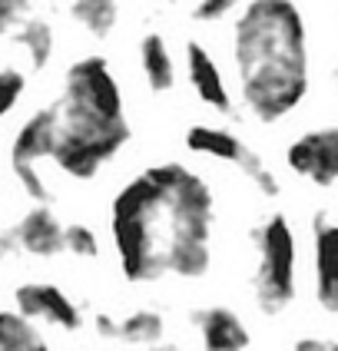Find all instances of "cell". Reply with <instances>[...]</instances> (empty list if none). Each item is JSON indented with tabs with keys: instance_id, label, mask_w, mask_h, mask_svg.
<instances>
[{
	"instance_id": "15",
	"label": "cell",
	"mask_w": 338,
	"mask_h": 351,
	"mask_svg": "<svg viewBox=\"0 0 338 351\" xmlns=\"http://www.w3.org/2000/svg\"><path fill=\"white\" fill-rule=\"evenodd\" d=\"M0 351H53L40 325L14 308H0Z\"/></svg>"
},
{
	"instance_id": "24",
	"label": "cell",
	"mask_w": 338,
	"mask_h": 351,
	"mask_svg": "<svg viewBox=\"0 0 338 351\" xmlns=\"http://www.w3.org/2000/svg\"><path fill=\"white\" fill-rule=\"evenodd\" d=\"M17 255H20V245H17V239H14V232L10 229H0V265L10 262V258H17Z\"/></svg>"
},
{
	"instance_id": "28",
	"label": "cell",
	"mask_w": 338,
	"mask_h": 351,
	"mask_svg": "<svg viewBox=\"0 0 338 351\" xmlns=\"http://www.w3.org/2000/svg\"><path fill=\"white\" fill-rule=\"evenodd\" d=\"M166 3H176V0H166Z\"/></svg>"
},
{
	"instance_id": "9",
	"label": "cell",
	"mask_w": 338,
	"mask_h": 351,
	"mask_svg": "<svg viewBox=\"0 0 338 351\" xmlns=\"http://www.w3.org/2000/svg\"><path fill=\"white\" fill-rule=\"evenodd\" d=\"M312 292L318 308L338 318V219L328 213L312 219Z\"/></svg>"
},
{
	"instance_id": "20",
	"label": "cell",
	"mask_w": 338,
	"mask_h": 351,
	"mask_svg": "<svg viewBox=\"0 0 338 351\" xmlns=\"http://www.w3.org/2000/svg\"><path fill=\"white\" fill-rule=\"evenodd\" d=\"M30 7H34V0H0V37L17 30L20 23L27 20Z\"/></svg>"
},
{
	"instance_id": "10",
	"label": "cell",
	"mask_w": 338,
	"mask_h": 351,
	"mask_svg": "<svg viewBox=\"0 0 338 351\" xmlns=\"http://www.w3.org/2000/svg\"><path fill=\"white\" fill-rule=\"evenodd\" d=\"M193 328L199 338V351H249L252 332L245 318L229 305H202L193 312Z\"/></svg>"
},
{
	"instance_id": "7",
	"label": "cell",
	"mask_w": 338,
	"mask_h": 351,
	"mask_svg": "<svg viewBox=\"0 0 338 351\" xmlns=\"http://www.w3.org/2000/svg\"><path fill=\"white\" fill-rule=\"evenodd\" d=\"M14 312L34 325H47L67 335L83 328V308L57 282H20L14 289Z\"/></svg>"
},
{
	"instance_id": "12",
	"label": "cell",
	"mask_w": 338,
	"mask_h": 351,
	"mask_svg": "<svg viewBox=\"0 0 338 351\" xmlns=\"http://www.w3.org/2000/svg\"><path fill=\"white\" fill-rule=\"evenodd\" d=\"M186 73H189V83H193L196 97L202 99L206 106H213L222 117H232V113H236L219 63L213 60V53H209L199 40H189V43H186Z\"/></svg>"
},
{
	"instance_id": "13",
	"label": "cell",
	"mask_w": 338,
	"mask_h": 351,
	"mask_svg": "<svg viewBox=\"0 0 338 351\" xmlns=\"http://www.w3.org/2000/svg\"><path fill=\"white\" fill-rule=\"evenodd\" d=\"M166 338V315L159 308H133V312L117 318V338L119 345L130 348H149Z\"/></svg>"
},
{
	"instance_id": "11",
	"label": "cell",
	"mask_w": 338,
	"mask_h": 351,
	"mask_svg": "<svg viewBox=\"0 0 338 351\" xmlns=\"http://www.w3.org/2000/svg\"><path fill=\"white\" fill-rule=\"evenodd\" d=\"M63 226L67 222H60V215L50 206H34L10 226V232L17 239L20 255L50 262L63 255Z\"/></svg>"
},
{
	"instance_id": "4",
	"label": "cell",
	"mask_w": 338,
	"mask_h": 351,
	"mask_svg": "<svg viewBox=\"0 0 338 351\" xmlns=\"http://www.w3.org/2000/svg\"><path fill=\"white\" fill-rule=\"evenodd\" d=\"M256 265H252V302L258 315L278 318L282 312L292 308L298 298V235L295 226L285 213H269L258 219L256 229L249 232Z\"/></svg>"
},
{
	"instance_id": "5",
	"label": "cell",
	"mask_w": 338,
	"mask_h": 351,
	"mask_svg": "<svg viewBox=\"0 0 338 351\" xmlns=\"http://www.w3.org/2000/svg\"><path fill=\"white\" fill-rule=\"evenodd\" d=\"M53 130H57V110L43 106L34 117L23 119L14 139H10V173L17 179L20 193L34 206L53 202V189L40 176V162L50 159V153H53Z\"/></svg>"
},
{
	"instance_id": "19",
	"label": "cell",
	"mask_w": 338,
	"mask_h": 351,
	"mask_svg": "<svg viewBox=\"0 0 338 351\" xmlns=\"http://www.w3.org/2000/svg\"><path fill=\"white\" fill-rule=\"evenodd\" d=\"M23 90H27V77L20 70H14V66L0 70V119L14 113V106L20 103Z\"/></svg>"
},
{
	"instance_id": "17",
	"label": "cell",
	"mask_w": 338,
	"mask_h": 351,
	"mask_svg": "<svg viewBox=\"0 0 338 351\" xmlns=\"http://www.w3.org/2000/svg\"><path fill=\"white\" fill-rule=\"evenodd\" d=\"M67 10H70V17L77 20L90 37H106L117 27V17H119L117 0H70Z\"/></svg>"
},
{
	"instance_id": "3",
	"label": "cell",
	"mask_w": 338,
	"mask_h": 351,
	"mask_svg": "<svg viewBox=\"0 0 338 351\" xmlns=\"http://www.w3.org/2000/svg\"><path fill=\"white\" fill-rule=\"evenodd\" d=\"M53 130L50 162L70 182H93L133 139L123 110L119 83L103 57H83L70 63L63 77V97Z\"/></svg>"
},
{
	"instance_id": "27",
	"label": "cell",
	"mask_w": 338,
	"mask_h": 351,
	"mask_svg": "<svg viewBox=\"0 0 338 351\" xmlns=\"http://www.w3.org/2000/svg\"><path fill=\"white\" fill-rule=\"evenodd\" d=\"M332 351H338V341H335V345H332Z\"/></svg>"
},
{
	"instance_id": "18",
	"label": "cell",
	"mask_w": 338,
	"mask_h": 351,
	"mask_svg": "<svg viewBox=\"0 0 338 351\" xmlns=\"http://www.w3.org/2000/svg\"><path fill=\"white\" fill-rule=\"evenodd\" d=\"M103 245L93 226L86 222H67L63 226V255H73L80 262H97Z\"/></svg>"
},
{
	"instance_id": "2",
	"label": "cell",
	"mask_w": 338,
	"mask_h": 351,
	"mask_svg": "<svg viewBox=\"0 0 338 351\" xmlns=\"http://www.w3.org/2000/svg\"><path fill=\"white\" fill-rule=\"evenodd\" d=\"M232 63L249 117L265 126L292 117L312 86L309 23L295 0H249L232 23Z\"/></svg>"
},
{
	"instance_id": "8",
	"label": "cell",
	"mask_w": 338,
	"mask_h": 351,
	"mask_svg": "<svg viewBox=\"0 0 338 351\" xmlns=\"http://www.w3.org/2000/svg\"><path fill=\"white\" fill-rule=\"evenodd\" d=\"M285 166L292 176L312 182L318 189H328L338 182V123L318 126L295 136L285 146Z\"/></svg>"
},
{
	"instance_id": "14",
	"label": "cell",
	"mask_w": 338,
	"mask_h": 351,
	"mask_svg": "<svg viewBox=\"0 0 338 351\" xmlns=\"http://www.w3.org/2000/svg\"><path fill=\"white\" fill-rule=\"evenodd\" d=\"M139 66H143V77L149 83L153 93H169L173 83H176V66L169 57V47L159 34H146L139 43Z\"/></svg>"
},
{
	"instance_id": "22",
	"label": "cell",
	"mask_w": 338,
	"mask_h": 351,
	"mask_svg": "<svg viewBox=\"0 0 338 351\" xmlns=\"http://www.w3.org/2000/svg\"><path fill=\"white\" fill-rule=\"evenodd\" d=\"M93 332H97L99 341H113L117 338V315L97 312L93 315Z\"/></svg>"
},
{
	"instance_id": "23",
	"label": "cell",
	"mask_w": 338,
	"mask_h": 351,
	"mask_svg": "<svg viewBox=\"0 0 338 351\" xmlns=\"http://www.w3.org/2000/svg\"><path fill=\"white\" fill-rule=\"evenodd\" d=\"M332 338H318V335H302L292 341V351H332Z\"/></svg>"
},
{
	"instance_id": "21",
	"label": "cell",
	"mask_w": 338,
	"mask_h": 351,
	"mask_svg": "<svg viewBox=\"0 0 338 351\" xmlns=\"http://www.w3.org/2000/svg\"><path fill=\"white\" fill-rule=\"evenodd\" d=\"M239 0H199L196 7H193V17L199 23H216V20L229 17L232 10H236Z\"/></svg>"
},
{
	"instance_id": "6",
	"label": "cell",
	"mask_w": 338,
	"mask_h": 351,
	"mask_svg": "<svg viewBox=\"0 0 338 351\" xmlns=\"http://www.w3.org/2000/svg\"><path fill=\"white\" fill-rule=\"evenodd\" d=\"M186 149L196 153V156L219 159V162L236 166L239 173L256 186V193L265 195V199H278V193H282V182H278V176L269 169V162L258 156L245 139H239L232 130L196 123V126L186 130Z\"/></svg>"
},
{
	"instance_id": "16",
	"label": "cell",
	"mask_w": 338,
	"mask_h": 351,
	"mask_svg": "<svg viewBox=\"0 0 338 351\" xmlns=\"http://www.w3.org/2000/svg\"><path fill=\"white\" fill-rule=\"evenodd\" d=\"M14 40L23 47L27 63L34 70H47V63L53 60V27L47 20H40V17L23 20L17 30H14Z\"/></svg>"
},
{
	"instance_id": "25",
	"label": "cell",
	"mask_w": 338,
	"mask_h": 351,
	"mask_svg": "<svg viewBox=\"0 0 338 351\" xmlns=\"http://www.w3.org/2000/svg\"><path fill=\"white\" fill-rule=\"evenodd\" d=\"M143 351H186L179 341H173V338H162V341H156V345H149V348H143Z\"/></svg>"
},
{
	"instance_id": "26",
	"label": "cell",
	"mask_w": 338,
	"mask_h": 351,
	"mask_svg": "<svg viewBox=\"0 0 338 351\" xmlns=\"http://www.w3.org/2000/svg\"><path fill=\"white\" fill-rule=\"evenodd\" d=\"M332 80H335V86H338V63H335V70H332Z\"/></svg>"
},
{
	"instance_id": "1",
	"label": "cell",
	"mask_w": 338,
	"mask_h": 351,
	"mask_svg": "<svg viewBox=\"0 0 338 351\" xmlns=\"http://www.w3.org/2000/svg\"><path fill=\"white\" fill-rule=\"evenodd\" d=\"M106 226L126 285L202 282L216 265V193L186 162H153L126 179L110 199Z\"/></svg>"
}]
</instances>
